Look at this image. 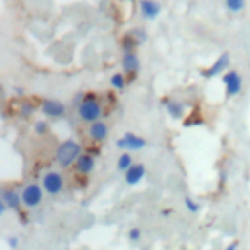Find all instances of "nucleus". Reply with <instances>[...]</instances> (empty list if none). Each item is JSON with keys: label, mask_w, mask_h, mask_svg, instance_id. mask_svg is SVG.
Wrapping results in <instances>:
<instances>
[{"label": "nucleus", "mask_w": 250, "mask_h": 250, "mask_svg": "<svg viewBox=\"0 0 250 250\" xmlns=\"http://www.w3.org/2000/svg\"><path fill=\"white\" fill-rule=\"evenodd\" d=\"M80 154H82L80 143L74 141V139H66V141H62L57 146V150H55V162L61 168H70V166H74V162L78 160Z\"/></svg>", "instance_id": "nucleus-1"}, {"label": "nucleus", "mask_w": 250, "mask_h": 250, "mask_svg": "<svg viewBox=\"0 0 250 250\" xmlns=\"http://www.w3.org/2000/svg\"><path fill=\"white\" fill-rule=\"evenodd\" d=\"M76 113H78V117L82 121H86L90 125L96 123V121H100V117H102V105H100L96 94H92V92L84 94V98L76 105Z\"/></svg>", "instance_id": "nucleus-2"}, {"label": "nucleus", "mask_w": 250, "mask_h": 250, "mask_svg": "<svg viewBox=\"0 0 250 250\" xmlns=\"http://www.w3.org/2000/svg\"><path fill=\"white\" fill-rule=\"evenodd\" d=\"M20 193H21V205H25L27 209H33L43 201V188L35 182L25 184Z\"/></svg>", "instance_id": "nucleus-3"}, {"label": "nucleus", "mask_w": 250, "mask_h": 250, "mask_svg": "<svg viewBox=\"0 0 250 250\" xmlns=\"http://www.w3.org/2000/svg\"><path fill=\"white\" fill-rule=\"evenodd\" d=\"M221 80H223L225 96H227V98H234V96L240 94V90H242V76H240L238 70L229 68V70L221 76Z\"/></svg>", "instance_id": "nucleus-4"}, {"label": "nucleus", "mask_w": 250, "mask_h": 250, "mask_svg": "<svg viewBox=\"0 0 250 250\" xmlns=\"http://www.w3.org/2000/svg\"><path fill=\"white\" fill-rule=\"evenodd\" d=\"M41 188H43V191H47L49 195H59V193L62 191V188H64V178H62V174H61V172H55V170L47 172V174L43 176Z\"/></svg>", "instance_id": "nucleus-5"}, {"label": "nucleus", "mask_w": 250, "mask_h": 250, "mask_svg": "<svg viewBox=\"0 0 250 250\" xmlns=\"http://www.w3.org/2000/svg\"><path fill=\"white\" fill-rule=\"evenodd\" d=\"M117 148H121L123 152H131V150H141V148H145L146 146V141L143 139V137H139V135H135V133H125V135H121L119 139H117Z\"/></svg>", "instance_id": "nucleus-6"}, {"label": "nucleus", "mask_w": 250, "mask_h": 250, "mask_svg": "<svg viewBox=\"0 0 250 250\" xmlns=\"http://www.w3.org/2000/svg\"><path fill=\"white\" fill-rule=\"evenodd\" d=\"M229 64H230V57H229V53H223L209 68H205V70H201V74H203V78H215L217 74H225L227 72V68H229Z\"/></svg>", "instance_id": "nucleus-7"}, {"label": "nucleus", "mask_w": 250, "mask_h": 250, "mask_svg": "<svg viewBox=\"0 0 250 250\" xmlns=\"http://www.w3.org/2000/svg\"><path fill=\"white\" fill-rule=\"evenodd\" d=\"M41 111H43L47 117L59 119V117H62V115L66 113V107H64V104H62V102L53 100V98H47V100H43V102H41Z\"/></svg>", "instance_id": "nucleus-8"}, {"label": "nucleus", "mask_w": 250, "mask_h": 250, "mask_svg": "<svg viewBox=\"0 0 250 250\" xmlns=\"http://www.w3.org/2000/svg\"><path fill=\"white\" fill-rule=\"evenodd\" d=\"M0 197H2V201H4V205H6V209L20 211V207H21V193H20L18 189H14V188H4V189L0 191Z\"/></svg>", "instance_id": "nucleus-9"}, {"label": "nucleus", "mask_w": 250, "mask_h": 250, "mask_svg": "<svg viewBox=\"0 0 250 250\" xmlns=\"http://www.w3.org/2000/svg\"><path fill=\"white\" fill-rule=\"evenodd\" d=\"M94 168H96V158H94L90 152H82V154L78 156V160L74 162V170H76L78 174H82V176L92 174Z\"/></svg>", "instance_id": "nucleus-10"}, {"label": "nucleus", "mask_w": 250, "mask_h": 250, "mask_svg": "<svg viewBox=\"0 0 250 250\" xmlns=\"http://www.w3.org/2000/svg\"><path fill=\"white\" fill-rule=\"evenodd\" d=\"M121 68H123V74H131L135 76L141 68V61L137 57V53H123V59H121Z\"/></svg>", "instance_id": "nucleus-11"}, {"label": "nucleus", "mask_w": 250, "mask_h": 250, "mask_svg": "<svg viewBox=\"0 0 250 250\" xmlns=\"http://www.w3.org/2000/svg\"><path fill=\"white\" fill-rule=\"evenodd\" d=\"M107 133H109V129H107V125H105L104 121H96V123H92V125L88 127V137H90L92 141H96V143L105 141Z\"/></svg>", "instance_id": "nucleus-12"}, {"label": "nucleus", "mask_w": 250, "mask_h": 250, "mask_svg": "<svg viewBox=\"0 0 250 250\" xmlns=\"http://www.w3.org/2000/svg\"><path fill=\"white\" fill-rule=\"evenodd\" d=\"M164 107H166V111H168V115L172 119H182V115L186 111V105L180 100H174V98H166L164 100Z\"/></svg>", "instance_id": "nucleus-13"}, {"label": "nucleus", "mask_w": 250, "mask_h": 250, "mask_svg": "<svg viewBox=\"0 0 250 250\" xmlns=\"http://www.w3.org/2000/svg\"><path fill=\"white\" fill-rule=\"evenodd\" d=\"M143 178H145V166H143V164H133V166L125 172V184H127V186H137Z\"/></svg>", "instance_id": "nucleus-14"}, {"label": "nucleus", "mask_w": 250, "mask_h": 250, "mask_svg": "<svg viewBox=\"0 0 250 250\" xmlns=\"http://www.w3.org/2000/svg\"><path fill=\"white\" fill-rule=\"evenodd\" d=\"M139 10H141V16L145 20H154L158 14H160V4L152 2V0H143L139 4Z\"/></svg>", "instance_id": "nucleus-15"}, {"label": "nucleus", "mask_w": 250, "mask_h": 250, "mask_svg": "<svg viewBox=\"0 0 250 250\" xmlns=\"http://www.w3.org/2000/svg\"><path fill=\"white\" fill-rule=\"evenodd\" d=\"M133 164H135V162H133L131 152H121V154L117 156V170H119V172H123V174H125Z\"/></svg>", "instance_id": "nucleus-16"}, {"label": "nucleus", "mask_w": 250, "mask_h": 250, "mask_svg": "<svg viewBox=\"0 0 250 250\" xmlns=\"http://www.w3.org/2000/svg\"><path fill=\"white\" fill-rule=\"evenodd\" d=\"M109 84H111L115 90H125V84H127V80H125V74H123V72H115V74H111V78H109Z\"/></svg>", "instance_id": "nucleus-17"}, {"label": "nucleus", "mask_w": 250, "mask_h": 250, "mask_svg": "<svg viewBox=\"0 0 250 250\" xmlns=\"http://www.w3.org/2000/svg\"><path fill=\"white\" fill-rule=\"evenodd\" d=\"M244 6H246V2H244V0H227V2H225V8H227L229 12H232V14L242 12V10H244Z\"/></svg>", "instance_id": "nucleus-18"}, {"label": "nucleus", "mask_w": 250, "mask_h": 250, "mask_svg": "<svg viewBox=\"0 0 250 250\" xmlns=\"http://www.w3.org/2000/svg\"><path fill=\"white\" fill-rule=\"evenodd\" d=\"M33 131H35L37 135H45V133L49 131V123H47V121H35V123H33Z\"/></svg>", "instance_id": "nucleus-19"}, {"label": "nucleus", "mask_w": 250, "mask_h": 250, "mask_svg": "<svg viewBox=\"0 0 250 250\" xmlns=\"http://www.w3.org/2000/svg\"><path fill=\"white\" fill-rule=\"evenodd\" d=\"M184 205H186V209H188L189 213H197V211H199V205H197V201H195L193 197H186V199H184Z\"/></svg>", "instance_id": "nucleus-20"}, {"label": "nucleus", "mask_w": 250, "mask_h": 250, "mask_svg": "<svg viewBox=\"0 0 250 250\" xmlns=\"http://www.w3.org/2000/svg\"><path fill=\"white\" fill-rule=\"evenodd\" d=\"M131 35H133V39H135L137 43H145V41H146L145 29H131Z\"/></svg>", "instance_id": "nucleus-21"}, {"label": "nucleus", "mask_w": 250, "mask_h": 250, "mask_svg": "<svg viewBox=\"0 0 250 250\" xmlns=\"http://www.w3.org/2000/svg\"><path fill=\"white\" fill-rule=\"evenodd\" d=\"M129 240H131V242L141 240V229H139V227H133V229L129 230Z\"/></svg>", "instance_id": "nucleus-22"}, {"label": "nucleus", "mask_w": 250, "mask_h": 250, "mask_svg": "<svg viewBox=\"0 0 250 250\" xmlns=\"http://www.w3.org/2000/svg\"><path fill=\"white\" fill-rule=\"evenodd\" d=\"M20 113H21L23 117L31 115V113H33V105H31V104H27V102H25V104H21V107H20Z\"/></svg>", "instance_id": "nucleus-23"}, {"label": "nucleus", "mask_w": 250, "mask_h": 250, "mask_svg": "<svg viewBox=\"0 0 250 250\" xmlns=\"http://www.w3.org/2000/svg\"><path fill=\"white\" fill-rule=\"evenodd\" d=\"M8 246H10V248H16V246H18V238H16V236H10V238H8Z\"/></svg>", "instance_id": "nucleus-24"}, {"label": "nucleus", "mask_w": 250, "mask_h": 250, "mask_svg": "<svg viewBox=\"0 0 250 250\" xmlns=\"http://www.w3.org/2000/svg\"><path fill=\"white\" fill-rule=\"evenodd\" d=\"M4 211H6V205H4V201H2V197H0V217L4 215Z\"/></svg>", "instance_id": "nucleus-25"}, {"label": "nucleus", "mask_w": 250, "mask_h": 250, "mask_svg": "<svg viewBox=\"0 0 250 250\" xmlns=\"http://www.w3.org/2000/svg\"><path fill=\"white\" fill-rule=\"evenodd\" d=\"M236 246H238V244H236V242H230V244H229V246H227V248H225V250H236Z\"/></svg>", "instance_id": "nucleus-26"}]
</instances>
